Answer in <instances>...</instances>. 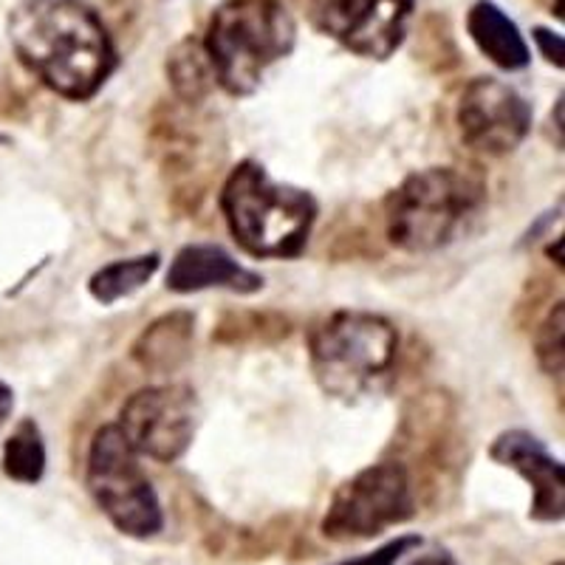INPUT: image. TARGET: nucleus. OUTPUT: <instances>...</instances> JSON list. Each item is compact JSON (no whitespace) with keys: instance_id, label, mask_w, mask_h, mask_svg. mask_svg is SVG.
<instances>
[{"instance_id":"obj_23","label":"nucleus","mask_w":565,"mask_h":565,"mask_svg":"<svg viewBox=\"0 0 565 565\" xmlns=\"http://www.w3.org/2000/svg\"><path fill=\"white\" fill-rule=\"evenodd\" d=\"M554 565H563V559H557V563H554Z\"/></svg>"},{"instance_id":"obj_9","label":"nucleus","mask_w":565,"mask_h":565,"mask_svg":"<svg viewBox=\"0 0 565 565\" xmlns=\"http://www.w3.org/2000/svg\"><path fill=\"white\" fill-rule=\"evenodd\" d=\"M416 0H311L317 32L365 60H387L402 49Z\"/></svg>"},{"instance_id":"obj_7","label":"nucleus","mask_w":565,"mask_h":565,"mask_svg":"<svg viewBox=\"0 0 565 565\" xmlns=\"http://www.w3.org/2000/svg\"><path fill=\"white\" fill-rule=\"evenodd\" d=\"M413 514L416 498L405 463L382 461L360 469L337 487L322 514L320 532L334 543H356L402 526Z\"/></svg>"},{"instance_id":"obj_21","label":"nucleus","mask_w":565,"mask_h":565,"mask_svg":"<svg viewBox=\"0 0 565 565\" xmlns=\"http://www.w3.org/2000/svg\"><path fill=\"white\" fill-rule=\"evenodd\" d=\"M407 565H458V559L452 557L447 548H433V552H427V554H422V557L411 559Z\"/></svg>"},{"instance_id":"obj_13","label":"nucleus","mask_w":565,"mask_h":565,"mask_svg":"<svg viewBox=\"0 0 565 565\" xmlns=\"http://www.w3.org/2000/svg\"><path fill=\"white\" fill-rule=\"evenodd\" d=\"M467 32L478 52L503 71H523L532 60L526 38L518 23L492 0H478L467 14Z\"/></svg>"},{"instance_id":"obj_4","label":"nucleus","mask_w":565,"mask_h":565,"mask_svg":"<svg viewBox=\"0 0 565 565\" xmlns=\"http://www.w3.org/2000/svg\"><path fill=\"white\" fill-rule=\"evenodd\" d=\"M201 43L215 83L232 97H249L266 71L295 52L297 23L282 0H224Z\"/></svg>"},{"instance_id":"obj_15","label":"nucleus","mask_w":565,"mask_h":565,"mask_svg":"<svg viewBox=\"0 0 565 565\" xmlns=\"http://www.w3.org/2000/svg\"><path fill=\"white\" fill-rule=\"evenodd\" d=\"M161 257L159 252H148V255H136L128 260H114V264L103 266L90 275L88 291L90 297L103 306H114V302L134 297L136 291L145 289L153 275L159 271Z\"/></svg>"},{"instance_id":"obj_11","label":"nucleus","mask_w":565,"mask_h":565,"mask_svg":"<svg viewBox=\"0 0 565 565\" xmlns=\"http://www.w3.org/2000/svg\"><path fill=\"white\" fill-rule=\"evenodd\" d=\"M492 461L514 469L532 487V521L559 523L565 518V469L546 444L529 430H507L489 447Z\"/></svg>"},{"instance_id":"obj_10","label":"nucleus","mask_w":565,"mask_h":565,"mask_svg":"<svg viewBox=\"0 0 565 565\" xmlns=\"http://www.w3.org/2000/svg\"><path fill=\"white\" fill-rule=\"evenodd\" d=\"M532 105L521 90L494 77H476L458 99L456 122L461 139L483 156H507L532 130Z\"/></svg>"},{"instance_id":"obj_20","label":"nucleus","mask_w":565,"mask_h":565,"mask_svg":"<svg viewBox=\"0 0 565 565\" xmlns=\"http://www.w3.org/2000/svg\"><path fill=\"white\" fill-rule=\"evenodd\" d=\"M532 38H534V43H537L540 54H543V57H546L552 65L563 68V65H565V60H563L565 57L563 34L552 32V29H546V26H537L532 32Z\"/></svg>"},{"instance_id":"obj_2","label":"nucleus","mask_w":565,"mask_h":565,"mask_svg":"<svg viewBox=\"0 0 565 565\" xmlns=\"http://www.w3.org/2000/svg\"><path fill=\"white\" fill-rule=\"evenodd\" d=\"M218 204L241 249L266 260L300 255L317 221L315 195L275 181L255 159L241 161L232 170L221 186Z\"/></svg>"},{"instance_id":"obj_5","label":"nucleus","mask_w":565,"mask_h":565,"mask_svg":"<svg viewBox=\"0 0 565 565\" xmlns=\"http://www.w3.org/2000/svg\"><path fill=\"white\" fill-rule=\"evenodd\" d=\"M398 334L387 317L342 309L309 334L317 385L340 402L373 396L396 365Z\"/></svg>"},{"instance_id":"obj_12","label":"nucleus","mask_w":565,"mask_h":565,"mask_svg":"<svg viewBox=\"0 0 565 565\" xmlns=\"http://www.w3.org/2000/svg\"><path fill=\"white\" fill-rule=\"evenodd\" d=\"M168 289L175 295H195L206 289H226L235 295H255L264 277L241 266L224 246L190 244L175 252L168 269Z\"/></svg>"},{"instance_id":"obj_1","label":"nucleus","mask_w":565,"mask_h":565,"mask_svg":"<svg viewBox=\"0 0 565 565\" xmlns=\"http://www.w3.org/2000/svg\"><path fill=\"white\" fill-rule=\"evenodd\" d=\"M7 26L20 63L74 103L94 97L119 65L103 18L83 0H20Z\"/></svg>"},{"instance_id":"obj_17","label":"nucleus","mask_w":565,"mask_h":565,"mask_svg":"<svg viewBox=\"0 0 565 565\" xmlns=\"http://www.w3.org/2000/svg\"><path fill=\"white\" fill-rule=\"evenodd\" d=\"M3 476L18 483H40L45 476V441L38 422L23 418L3 444Z\"/></svg>"},{"instance_id":"obj_18","label":"nucleus","mask_w":565,"mask_h":565,"mask_svg":"<svg viewBox=\"0 0 565 565\" xmlns=\"http://www.w3.org/2000/svg\"><path fill=\"white\" fill-rule=\"evenodd\" d=\"M534 356L543 373L548 376H559L565 362V309L563 300H557L548 309L546 320L540 322L534 331Z\"/></svg>"},{"instance_id":"obj_16","label":"nucleus","mask_w":565,"mask_h":565,"mask_svg":"<svg viewBox=\"0 0 565 565\" xmlns=\"http://www.w3.org/2000/svg\"><path fill=\"white\" fill-rule=\"evenodd\" d=\"M168 77L175 94L186 103H199L210 94L212 85H215V71H212L201 40L186 38L175 45L168 57Z\"/></svg>"},{"instance_id":"obj_6","label":"nucleus","mask_w":565,"mask_h":565,"mask_svg":"<svg viewBox=\"0 0 565 565\" xmlns=\"http://www.w3.org/2000/svg\"><path fill=\"white\" fill-rule=\"evenodd\" d=\"M85 483L116 532L134 540H150L164 529L159 494L141 469L139 452L116 424H105L90 438Z\"/></svg>"},{"instance_id":"obj_22","label":"nucleus","mask_w":565,"mask_h":565,"mask_svg":"<svg viewBox=\"0 0 565 565\" xmlns=\"http://www.w3.org/2000/svg\"><path fill=\"white\" fill-rule=\"evenodd\" d=\"M12 411H14V391L7 385V382L0 380V427L9 422Z\"/></svg>"},{"instance_id":"obj_14","label":"nucleus","mask_w":565,"mask_h":565,"mask_svg":"<svg viewBox=\"0 0 565 565\" xmlns=\"http://www.w3.org/2000/svg\"><path fill=\"white\" fill-rule=\"evenodd\" d=\"M195 334V317L190 311H173L150 322L134 342V360L150 373H170L190 356Z\"/></svg>"},{"instance_id":"obj_8","label":"nucleus","mask_w":565,"mask_h":565,"mask_svg":"<svg viewBox=\"0 0 565 565\" xmlns=\"http://www.w3.org/2000/svg\"><path fill=\"white\" fill-rule=\"evenodd\" d=\"M201 424V402L193 387H141L119 411L116 427L139 456L173 463L190 450Z\"/></svg>"},{"instance_id":"obj_19","label":"nucleus","mask_w":565,"mask_h":565,"mask_svg":"<svg viewBox=\"0 0 565 565\" xmlns=\"http://www.w3.org/2000/svg\"><path fill=\"white\" fill-rule=\"evenodd\" d=\"M422 546V537L418 534H402L396 540H387L385 546L373 548V552L362 554V557H353V559H342V563L334 565H396L398 559L411 554L413 548Z\"/></svg>"},{"instance_id":"obj_3","label":"nucleus","mask_w":565,"mask_h":565,"mask_svg":"<svg viewBox=\"0 0 565 565\" xmlns=\"http://www.w3.org/2000/svg\"><path fill=\"white\" fill-rule=\"evenodd\" d=\"M487 204V184L458 168L407 175L385 199L387 241L407 255H430L467 232Z\"/></svg>"}]
</instances>
